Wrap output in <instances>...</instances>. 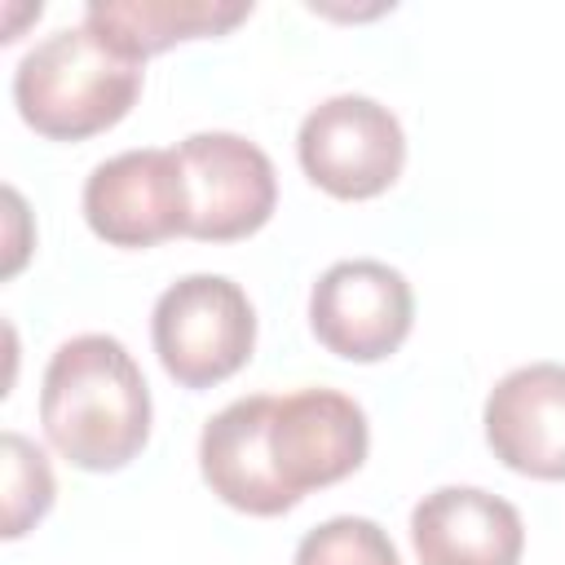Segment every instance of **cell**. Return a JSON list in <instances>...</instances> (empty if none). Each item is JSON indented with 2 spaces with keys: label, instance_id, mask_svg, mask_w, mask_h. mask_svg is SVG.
<instances>
[{
  "label": "cell",
  "instance_id": "obj_11",
  "mask_svg": "<svg viewBox=\"0 0 565 565\" xmlns=\"http://www.w3.org/2000/svg\"><path fill=\"white\" fill-rule=\"evenodd\" d=\"M247 18H252V0H93L84 4V26L137 66L168 53L172 44L230 35Z\"/></svg>",
  "mask_w": 565,
  "mask_h": 565
},
{
  "label": "cell",
  "instance_id": "obj_13",
  "mask_svg": "<svg viewBox=\"0 0 565 565\" xmlns=\"http://www.w3.org/2000/svg\"><path fill=\"white\" fill-rule=\"evenodd\" d=\"M291 565H402V556L371 516H331L296 543Z\"/></svg>",
  "mask_w": 565,
  "mask_h": 565
},
{
  "label": "cell",
  "instance_id": "obj_6",
  "mask_svg": "<svg viewBox=\"0 0 565 565\" xmlns=\"http://www.w3.org/2000/svg\"><path fill=\"white\" fill-rule=\"evenodd\" d=\"M415 327V291L384 260H335L309 291L313 340L344 362H384Z\"/></svg>",
  "mask_w": 565,
  "mask_h": 565
},
{
  "label": "cell",
  "instance_id": "obj_12",
  "mask_svg": "<svg viewBox=\"0 0 565 565\" xmlns=\"http://www.w3.org/2000/svg\"><path fill=\"white\" fill-rule=\"evenodd\" d=\"M0 446H4V521H0V534L22 539L26 530H35L49 516L57 481H53L44 450L31 437L9 428L0 437Z\"/></svg>",
  "mask_w": 565,
  "mask_h": 565
},
{
  "label": "cell",
  "instance_id": "obj_10",
  "mask_svg": "<svg viewBox=\"0 0 565 565\" xmlns=\"http://www.w3.org/2000/svg\"><path fill=\"white\" fill-rule=\"evenodd\" d=\"M411 547L419 565H521V512L481 486H437L411 508Z\"/></svg>",
  "mask_w": 565,
  "mask_h": 565
},
{
  "label": "cell",
  "instance_id": "obj_14",
  "mask_svg": "<svg viewBox=\"0 0 565 565\" xmlns=\"http://www.w3.org/2000/svg\"><path fill=\"white\" fill-rule=\"evenodd\" d=\"M4 203H9V221H13V238H9V256H4V278H9V274H18V269H22V260H26L22 238H18V225L26 221V207H22V194H18L13 185L4 190Z\"/></svg>",
  "mask_w": 565,
  "mask_h": 565
},
{
  "label": "cell",
  "instance_id": "obj_2",
  "mask_svg": "<svg viewBox=\"0 0 565 565\" xmlns=\"http://www.w3.org/2000/svg\"><path fill=\"white\" fill-rule=\"evenodd\" d=\"M150 384L137 358L102 331L53 349L40 380V428L84 472H119L150 441Z\"/></svg>",
  "mask_w": 565,
  "mask_h": 565
},
{
  "label": "cell",
  "instance_id": "obj_4",
  "mask_svg": "<svg viewBox=\"0 0 565 565\" xmlns=\"http://www.w3.org/2000/svg\"><path fill=\"white\" fill-rule=\"evenodd\" d=\"M159 366L181 388H212L238 375L256 349V309L225 274H185L159 291L150 313Z\"/></svg>",
  "mask_w": 565,
  "mask_h": 565
},
{
  "label": "cell",
  "instance_id": "obj_9",
  "mask_svg": "<svg viewBox=\"0 0 565 565\" xmlns=\"http://www.w3.org/2000/svg\"><path fill=\"white\" fill-rule=\"evenodd\" d=\"M481 424L503 468L534 481H565V362L508 371L490 388Z\"/></svg>",
  "mask_w": 565,
  "mask_h": 565
},
{
  "label": "cell",
  "instance_id": "obj_1",
  "mask_svg": "<svg viewBox=\"0 0 565 565\" xmlns=\"http://www.w3.org/2000/svg\"><path fill=\"white\" fill-rule=\"evenodd\" d=\"M366 411L340 388L252 393L216 411L199 433L207 490L247 516H282L309 490L335 486L366 463Z\"/></svg>",
  "mask_w": 565,
  "mask_h": 565
},
{
  "label": "cell",
  "instance_id": "obj_3",
  "mask_svg": "<svg viewBox=\"0 0 565 565\" xmlns=\"http://www.w3.org/2000/svg\"><path fill=\"white\" fill-rule=\"evenodd\" d=\"M141 97V66L119 57L84 22L62 26L22 53L13 106L49 141H84L115 128Z\"/></svg>",
  "mask_w": 565,
  "mask_h": 565
},
{
  "label": "cell",
  "instance_id": "obj_7",
  "mask_svg": "<svg viewBox=\"0 0 565 565\" xmlns=\"http://www.w3.org/2000/svg\"><path fill=\"white\" fill-rule=\"evenodd\" d=\"M177 154L190 190L185 238L238 243L265 230L278 207V177L256 141L238 132H190Z\"/></svg>",
  "mask_w": 565,
  "mask_h": 565
},
{
  "label": "cell",
  "instance_id": "obj_5",
  "mask_svg": "<svg viewBox=\"0 0 565 565\" xmlns=\"http://www.w3.org/2000/svg\"><path fill=\"white\" fill-rule=\"evenodd\" d=\"M296 159L305 177L344 203L384 194L406 168V132L388 106L362 93H335L318 102L296 132Z\"/></svg>",
  "mask_w": 565,
  "mask_h": 565
},
{
  "label": "cell",
  "instance_id": "obj_8",
  "mask_svg": "<svg viewBox=\"0 0 565 565\" xmlns=\"http://www.w3.org/2000/svg\"><path fill=\"white\" fill-rule=\"evenodd\" d=\"M84 221L110 247H154L190 230V190L181 154L172 150H124L97 163L84 181Z\"/></svg>",
  "mask_w": 565,
  "mask_h": 565
}]
</instances>
